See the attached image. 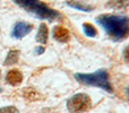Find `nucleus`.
<instances>
[{
  "mask_svg": "<svg viewBox=\"0 0 129 113\" xmlns=\"http://www.w3.org/2000/svg\"><path fill=\"white\" fill-rule=\"evenodd\" d=\"M52 36L54 37V40L59 41V42H67V41L69 40V37H70L68 29L63 26L54 27L53 32H52Z\"/></svg>",
  "mask_w": 129,
  "mask_h": 113,
  "instance_id": "8",
  "label": "nucleus"
},
{
  "mask_svg": "<svg viewBox=\"0 0 129 113\" xmlns=\"http://www.w3.org/2000/svg\"><path fill=\"white\" fill-rule=\"evenodd\" d=\"M44 52V48L43 47H39L38 49H36V53L38 54H41V53H43Z\"/></svg>",
  "mask_w": 129,
  "mask_h": 113,
  "instance_id": "16",
  "label": "nucleus"
},
{
  "mask_svg": "<svg viewBox=\"0 0 129 113\" xmlns=\"http://www.w3.org/2000/svg\"><path fill=\"white\" fill-rule=\"evenodd\" d=\"M107 7L118 11H129V0H109Z\"/></svg>",
  "mask_w": 129,
  "mask_h": 113,
  "instance_id": "6",
  "label": "nucleus"
},
{
  "mask_svg": "<svg viewBox=\"0 0 129 113\" xmlns=\"http://www.w3.org/2000/svg\"><path fill=\"white\" fill-rule=\"evenodd\" d=\"M92 107V100L88 95L79 93L70 97L67 102V109L70 113H84Z\"/></svg>",
  "mask_w": 129,
  "mask_h": 113,
  "instance_id": "4",
  "label": "nucleus"
},
{
  "mask_svg": "<svg viewBox=\"0 0 129 113\" xmlns=\"http://www.w3.org/2000/svg\"><path fill=\"white\" fill-rule=\"evenodd\" d=\"M23 96H24L26 100L28 101H38L41 98V95L39 92H36L34 88H31V87H27V88H25L24 91H23Z\"/></svg>",
  "mask_w": 129,
  "mask_h": 113,
  "instance_id": "11",
  "label": "nucleus"
},
{
  "mask_svg": "<svg viewBox=\"0 0 129 113\" xmlns=\"http://www.w3.org/2000/svg\"><path fill=\"white\" fill-rule=\"evenodd\" d=\"M75 78L78 83L88 86H96L111 93L112 86L110 84L109 72L104 69L98 70L92 73H75Z\"/></svg>",
  "mask_w": 129,
  "mask_h": 113,
  "instance_id": "3",
  "label": "nucleus"
},
{
  "mask_svg": "<svg viewBox=\"0 0 129 113\" xmlns=\"http://www.w3.org/2000/svg\"><path fill=\"white\" fill-rule=\"evenodd\" d=\"M127 94H128V96H129V86L127 87Z\"/></svg>",
  "mask_w": 129,
  "mask_h": 113,
  "instance_id": "17",
  "label": "nucleus"
},
{
  "mask_svg": "<svg viewBox=\"0 0 129 113\" xmlns=\"http://www.w3.org/2000/svg\"><path fill=\"white\" fill-rule=\"evenodd\" d=\"M33 29V25L26 22H18L15 24L11 32V36L15 39H23L24 36H26L27 34L31 33V31Z\"/></svg>",
  "mask_w": 129,
  "mask_h": 113,
  "instance_id": "5",
  "label": "nucleus"
},
{
  "mask_svg": "<svg viewBox=\"0 0 129 113\" xmlns=\"http://www.w3.org/2000/svg\"><path fill=\"white\" fill-rule=\"evenodd\" d=\"M6 80L9 85L17 86V85H19L20 83L23 82V73L20 72L18 69H13V70L8 71Z\"/></svg>",
  "mask_w": 129,
  "mask_h": 113,
  "instance_id": "7",
  "label": "nucleus"
},
{
  "mask_svg": "<svg viewBox=\"0 0 129 113\" xmlns=\"http://www.w3.org/2000/svg\"><path fill=\"white\" fill-rule=\"evenodd\" d=\"M19 56H20V52L18 51V50H10V51L8 52V54H7L4 64L5 66H13V64L17 63L18 59H19Z\"/></svg>",
  "mask_w": 129,
  "mask_h": 113,
  "instance_id": "10",
  "label": "nucleus"
},
{
  "mask_svg": "<svg viewBox=\"0 0 129 113\" xmlns=\"http://www.w3.org/2000/svg\"><path fill=\"white\" fill-rule=\"evenodd\" d=\"M98 23L113 41H122L129 36V17L104 14L98 17Z\"/></svg>",
  "mask_w": 129,
  "mask_h": 113,
  "instance_id": "1",
  "label": "nucleus"
},
{
  "mask_svg": "<svg viewBox=\"0 0 129 113\" xmlns=\"http://www.w3.org/2000/svg\"><path fill=\"white\" fill-rule=\"evenodd\" d=\"M83 28H84V33L88 37H95L98 35V31L96 28L91 24V23H84L83 24Z\"/></svg>",
  "mask_w": 129,
  "mask_h": 113,
  "instance_id": "13",
  "label": "nucleus"
},
{
  "mask_svg": "<svg viewBox=\"0 0 129 113\" xmlns=\"http://www.w3.org/2000/svg\"><path fill=\"white\" fill-rule=\"evenodd\" d=\"M48 36H49V29H48L47 24L42 23L39 27L38 34H36V41L41 44H45L48 42Z\"/></svg>",
  "mask_w": 129,
  "mask_h": 113,
  "instance_id": "9",
  "label": "nucleus"
},
{
  "mask_svg": "<svg viewBox=\"0 0 129 113\" xmlns=\"http://www.w3.org/2000/svg\"><path fill=\"white\" fill-rule=\"evenodd\" d=\"M0 113H19L15 106H5L0 109Z\"/></svg>",
  "mask_w": 129,
  "mask_h": 113,
  "instance_id": "14",
  "label": "nucleus"
},
{
  "mask_svg": "<svg viewBox=\"0 0 129 113\" xmlns=\"http://www.w3.org/2000/svg\"><path fill=\"white\" fill-rule=\"evenodd\" d=\"M67 5L70 6L71 8L74 9H77L79 11H85V13H89L94 9L93 6H88V5H83L82 2H78V1H67Z\"/></svg>",
  "mask_w": 129,
  "mask_h": 113,
  "instance_id": "12",
  "label": "nucleus"
},
{
  "mask_svg": "<svg viewBox=\"0 0 129 113\" xmlns=\"http://www.w3.org/2000/svg\"><path fill=\"white\" fill-rule=\"evenodd\" d=\"M123 58H125L126 62L129 63V45L125 49V51H123Z\"/></svg>",
  "mask_w": 129,
  "mask_h": 113,
  "instance_id": "15",
  "label": "nucleus"
},
{
  "mask_svg": "<svg viewBox=\"0 0 129 113\" xmlns=\"http://www.w3.org/2000/svg\"><path fill=\"white\" fill-rule=\"evenodd\" d=\"M13 1L16 5H18L20 8H23L29 14H33L35 17L40 19L53 20L60 17V14L58 11L51 9L40 0H13Z\"/></svg>",
  "mask_w": 129,
  "mask_h": 113,
  "instance_id": "2",
  "label": "nucleus"
}]
</instances>
